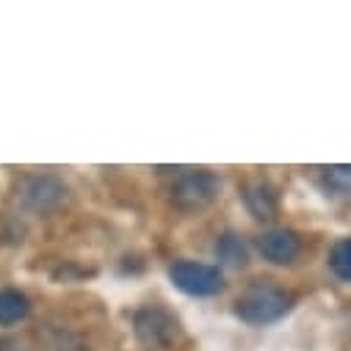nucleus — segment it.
<instances>
[{
    "instance_id": "10",
    "label": "nucleus",
    "mask_w": 351,
    "mask_h": 351,
    "mask_svg": "<svg viewBox=\"0 0 351 351\" xmlns=\"http://www.w3.org/2000/svg\"><path fill=\"white\" fill-rule=\"evenodd\" d=\"M329 266H332V271H335L340 280L351 282V238H343V241H337V243L332 246V252H329Z\"/></svg>"
},
{
    "instance_id": "9",
    "label": "nucleus",
    "mask_w": 351,
    "mask_h": 351,
    "mask_svg": "<svg viewBox=\"0 0 351 351\" xmlns=\"http://www.w3.org/2000/svg\"><path fill=\"white\" fill-rule=\"evenodd\" d=\"M216 257L224 263V266L241 269V266H246V260H249V249L238 235L227 232V235H221L216 241Z\"/></svg>"
},
{
    "instance_id": "6",
    "label": "nucleus",
    "mask_w": 351,
    "mask_h": 351,
    "mask_svg": "<svg viewBox=\"0 0 351 351\" xmlns=\"http://www.w3.org/2000/svg\"><path fill=\"white\" fill-rule=\"evenodd\" d=\"M260 254L266 257L269 263H277V266H285V263H293L302 252V241L296 232L291 230H269L263 232L257 241Z\"/></svg>"
},
{
    "instance_id": "2",
    "label": "nucleus",
    "mask_w": 351,
    "mask_h": 351,
    "mask_svg": "<svg viewBox=\"0 0 351 351\" xmlns=\"http://www.w3.org/2000/svg\"><path fill=\"white\" fill-rule=\"evenodd\" d=\"M221 191V183L213 171H183L171 186V202L180 210H202Z\"/></svg>"
},
{
    "instance_id": "4",
    "label": "nucleus",
    "mask_w": 351,
    "mask_h": 351,
    "mask_svg": "<svg viewBox=\"0 0 351 351\" xmlns=\"http://www.w3.org/2000/svg\"><path fill=\"white\" fill-rule=\"evenodd\" d=\"M133 326H136V335L152 346H169L180 335V321L174 318V313H169L166 307H158V304L141 307L133 315Z\"/></svg>"
},
{
    "instance_id": "11",
    "label": "nucleus",
    "mask_w": 351,
    "mask_h": 351,
    "mask_svg": "<svg viewBox=\"0 0 351 351\" xmlns=\"http://www.w3.org/2000/svg\"><path fill=\"white\" fill-rule=\"evenodd\" d=\"M326 183L335 191L351 194V166H332V169H326Z\"/></svg>"
},
{
    "instance_id": "5",
    "label": "nucleus",
    "mask_w": 351,
    "mask_h": 351,
    "mask_svg": "<svg viewBox=\"0 0 351 351\" xmlns=\"http://www.w3.org/2000/svg\"><path fill=\"white\" fill-rule=\"evenodd\" d=\"M66 197V186L53 178V174H36V178H31L23 189V199L28 208L39 210V213H47L53 208H58Z\"/></svg>"
},
{
    "instance_id": "7",
    "label": "nucleus",
    "mask_w": 351,
    "mask_h": 351,
    "mask_svg": "<svg viewBox=\"0 0 351 351\" xmlns=\"http://www.w3.org/2000/svg\"><path fill=\"white\" fill-rule=\"evenodd\" d=\"M243 205L254 219H274V213L280 208L277 189L269 180H252L243 189Z\"/></svg>"
},
{
    "instance_id": "1",
    "label": "nucleus",
    "mask_w": 351,
    "mask_h": 351,
    "mask_svg": "<svg viewBox=\"0 0 351 351\" xmlns=\"http://www.w3.org/2000/svg\"><path fill=\"white\" fill-rule=\"evenodd\" d=\"M293 307V296L271 282H252L235 302V315L252 326H266L288 315Z\"/></svg>"
},
{
    "instance_id": "3",
    "label": "nucleus",
    "mask_w": 351,
    "mask_h": 351,
    "mask_svg": "<svg viewBox=\"0 0 351 351\" xmlns=\"http://www.w3.org/2000/svg\"><path fill=\"white\" fill-rule=\"evenodd\" d=\"M169 280L189 296H213L221 291V271L208 263L180 260L169 269Z\"/></svg>"
},
{
    "instance_id": "8",
    "label": "nucleus",
    "mask_w": 351,
    "mask_h": 351,
    "mask_svg": "<svg viewBox=\"0 0 351 351\" xmlns=\"http://www.w3.org/2000/svg\"><path fill=\"white\" fill-rule=\"evenodd\" d=\"M28 313H31V302H28L25 293H20L14 288L0 291V324H3V326L20 324Z\"/></svg>"
}]
</instances>
